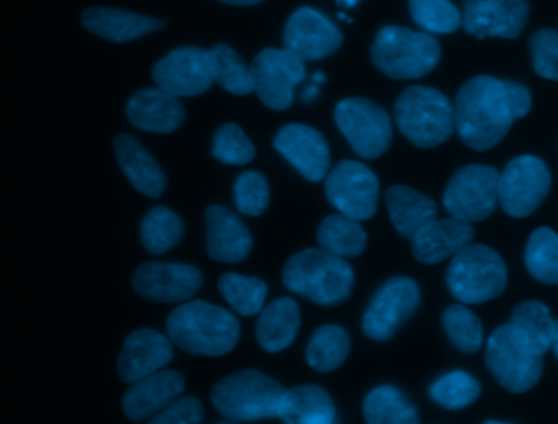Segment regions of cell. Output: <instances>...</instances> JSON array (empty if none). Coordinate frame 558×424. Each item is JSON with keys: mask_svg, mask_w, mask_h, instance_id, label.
Listing matches in <instances>:
<instances>
[{"mask_svg": "<svg viewBox=\"0 0 558 424\" xmlns=\"http://www.w3.org/2000/svg\"><path fill=\"white\" fill-rule=\"evenodd\" d=\"M530 19V0H465L462 26L478 39H514Z\"/></svg>", "mask_w": 558, "mask_h": 424, "instance_id": "obj_17", "label": "cell"}, {"mask_svg": "<svg viewBox=\"0 0 558 424\" xmlns=\"http://www.w3.org/2000/svg\"><path fill=\"white\" fill-rule=\"evenodd\" d=\"M234 198L235 206L244 216H262L270 203V186L267 179L255 170L242 173L234 185Z\"/></svg>", "mask_w": 558, "mask_h": 424, "instance_id": "obj_42", "label": "cell"}, {"mask_svg": "<svg viewBox=\"0 0 558 424\" xmlns=\"http://www.w3.org/2000/svg\"><path fill=\"white\" fill-rule=\"evenodd\" d=\"M422 292L413 279L396 276L384 282L364 312L363 331L367 338L387 341L418 311Z\"/></svg>", "mask_w": 558, "mask_h": 424, "instance_id": "obj_12", "label": "cell"}, {"mask_svg": "<svg viewBox=\"0 0 558 424\" xmlns=\"http://www.w3.org/2000/svg\"><path fill=\"white\" fill-rule=\"evenodd\" d=\"M527 271L544 284H558V235L549 227L534 230L526 245Z\"/></svg>", "mask_w": 558, "mask_h": 424, "instance_id": "obj_37", "label": "cell"}, {"mask_svg": "<svg viewBox=\"0 0 558 424\" xmlns=\"http://www.w3.org/2000/svg\"><path fill=\"white\" fill-rule=\"evenodd\" d=\"M374 65L397 81L422 78L441 61V46L429 33L384 26L371 48Z\"/></svg>", "mask_w": 558, "mask_h": 424, "instance_id": "obj_4", "label": "cell"}, {"mask_svg": "<svg viewBox=\"0 0 558 424\" xmlns=\"http://www.w3.org/2000/svg\"><path fill=\"white\" fill-rule=\"evenodd\" d=\"M386 205L393 227L405 239H412L438 216V206L432 198L405 185L390 186L386 193Z\"/></svg>", "mask_w": 558, "mask_h": 424, "instance_id": "obj_28", "label": "cell"}, {"mask_svg": "<svg viewBox=\"0 0 558 424\" xmlns=\"http://www.w3.org/2000/svg\"><path fill=\"white\" fill-rule=\"evenodd\" d=\"M318 246L340 258H356L366 250L367 235L360 220L344 214H331L317 230Z\"/></svg>", "mask_w": 558, "mask_h": 424, "instance_id": "obj_30", "label": "cell"}, {"mask_svg": "<svg viewBox=\"0 0 558 424\" xmlns=\"http://www.w3.org/2000/svg\"><path fill=\"white\" fill-rule=\"evenodd\" d=\"M185 235V223L179 214L166 206H156L144 216L141 222V240L144 249L153 255L163 253L179 245Z\"/></svg>", "mask_w": 558, "mask_h": 424, "instance_id": "obj_34", "label": "cell"}, {"mask_svg": "<svg viewBox=\"0 0 558 424\" xmlns=\"http://www.w3.org/2000/svg\"><path fill=\"white\" fill-rule=\"evenodd\" d=\"M553 186V175L544 160L534 156H521L511 160L498 183V199L508 216L524 219L536 213L546 202Z\"/></svg>", "mask_w": 558, "mask_h": 424, "instance_id": "obj_11", "label": "cell"}, {"mask_svg": "<svg viewBox=\"0 0 558 424\" xmlns=\"http://www.w3.org/2000/svg\"><path fill=\"white\" fill-rule=\"evenodd\" d=\"M335 123L351 149L363 159H377L392 144V121L376 101L351 97L335 108Z\"/></svg>", "mask_w": 558, "mask_h": 424, "instance_id": "obj_9", "label": "cell"}, {"mask_svg": "<svg viewBox=\"0 0 558 424\" xmlns=\"http://www.w3.org/2000/svg\"><path fill=\"white\" fill-rule=\"evenodd\" d=\"M413 22L428 33L451 35L462 26V13L451 0H410Z\"/></svg>", "mask_w": 558, "mask_h": 424, "instance_id": "obj_40", "label": "cell"}, {"mask_svg": "<svg viewBox=\"0 0 558 424\" xmlns=\"http://www.w3.org/2000/svg\"><path fill=\"white\" fill-rule=\"evenodd\" d=\"M157 87L175 97H198L213 85L211 62L208 49H175L157 62L153 71Z\"/></svg>", "mask_w": 558, "mask_h": 424, "instance_id": "obj_16", "label": "cell"}, {"mask_svg": "<svg viewBox=\"0 0 558 424\" xmlns=\"http://www.w3.org/2000/svg\"><path fill=\"white\" fill-rule=\"evenodd\" d=\"M209 51L213 81L221 85L229 94L244 97L254 92L251 68L245 65L244 59L235 49L228 45H215Z\"/></svg>", "mask_w": 558, "mask_h": 424, "instance_id": "obj_35", "label": "cell"}, {"mask_svg": "<svg viewBox=\"0 0 558 424\" xmlns=\"http://www.w3.org/2000/svg\"><path fill=\"white\" fill-rule=\"evenodd\" d=\"M338 5L344 7V9H351V7L357 5L360 0H337Z\"/></svg>", "mask_w": 558, "mask_h": 424, "instance_id": "obj_47", "label": "cell"}, {"mask_svg": "<svg viewBox=\"0 0 558 424\" xmlns=\"http://www.w3.org/2000/svg\"><path fill=\"white\" fill-rule=\"evenodd\" d=\"M185 392V377L179 371H157L131 384L123 397V412L133 423L146 422Z\"/></svg>", "mask_w": 558, "mask_h": 424, "instance_id": "obj_20", "label": "cell"}, {"mask_svg": "<svg viewBox=\"0 0 558 424\" xmlns=\"http://www.w3.org/2000/svg\"><path fill=\"white\" fill-rule=\"evenodd\" d=\"M396 123L410 143L432 149L454 133V105L436 88L413 85L397 98Z\"/></svg>", "mask_w": 558, "mask_h": 424, "instance_id": "obj_5", "label": "cell"}, {"mask_svg": "<svg viewBox=\"0 0 558 424\" xmlns=\"http://www.w3.org/2000/svg\"><path fill=\"white\" fill-rule=\"evenodd\" d=\"M221 2L229 3V5H257V3L264 2V0H221Z\"/></svg>", "mask_w": 558, "mask_h": 424, "instance_id": "obj_46", "label": "cell"}, {"mask_svg": "<svg viewBox=\"0 0 558 424\" xmlns=\"http://www.w3.org/2000/svg\"><path fill=\"white\" fill-rule=\"evenodd\" d=\"M471 222L454 219H433L412 237V253L423 265H438L452 258L474 240Z\"/></svg>", "mask_w": 558, "mask_h": 424, "instance_id": "obj_24", "label": "cell"}, {"mask_svg": "<svg viewBox=\"0 0 558 424\" xmlns=\"http://www.w3.org/2000/svg\"><path fill=\"white\" fill-rule=\"evenodd\" d=\"M205 415L203 403L196 397H182L173 400L162 412L149 420L153 424H196Z\"/></svg>", "mask_w": 558, "mask_h": 424, "instance_id": "obj_44", "label": "cell"}, {"mask_svg": "<svg viewBox=\"0 0 558 424\" xmlns=\"http://www.w3.org/2000/svg\"><path fill=\"white\" fill-rule=\"evenodd\" d=\"M206 250L219 263H241L254 249V237L238 214L225 206L206 209Z\"/></svg>", "mask_w": 558, "mask_h": 424, "instance_id": "obj_22", "label": "cell"}, {"mask_svg": "<svg viewBox=\"0 0 558 424\" xmlns=\"http://www.w3.org/2000/svg\"><path fill=\"white\" fill-rule=\"evenodd\" d=\"M219 292L238 314L244 317L260 314L267 302L268 284L254 276L226 272L218 282Z\"/></svg>", "mask_w": 558, "mask_h": 424, "instance_id": "obj_36", "label": "cell"}, {"mask_svg": "<svg viewBox=\"0 0 558 424\" xmlns=\"http://www.w3.org/2000/svg\"><path fill=\"white\" fill-rule=\"evenodd\" d=\"M255 146L238 124H222L213 140V157L226 166H247L255 159Z\"/></svg>", "mask_w": 558, "mask_h": 424, "instance_id": "obj_41", "label": "cell"}, {"mask_svg": "<svg viewBox=\"0 0 558 424\" xmlns=\"http://www.w3.org/2000/svg\"><path fill=\"white\" fill-rule=\"evenodd\" d=\"M363 415L369 424L418 423V410L399 389L380 386L367 393L363 403Z\"/></svg>", "mask_w": 558, "mask_h": 424, "instance_id": "obj_32", "label": "cell"}, {"mask_svg": "<svg viewBox=\"0 0 558 424\" xmlns=\"http://www.w3.org/2000/svg\"><path fill=\"white\" fill-rule=\"evenodd\" d=\"M317 95H318V85L317 84L308 85V87L305 88L304 92H302V100L314 101L315 98H317Z\"/></svg>", "mask_w": 558, "mask_h": 424, "instance_id": "obj_45", "label": "cell"}, {"mask_svg": "<svg viewBox=\"0 0 558 424\" xmlns=\"http://www.w3.org/2000/svg\"><path fill=\"white\" fill-rule=\"evenodd\" d=\"M533 65L541 77L558 82V33L543 28L531 38Z\"/></svg>", "mask_w": 558, "mask_h": 424, "instance_id": "obj_43", "label": "cell"}, {"mask_svg": "<svg viewBox=\"0 0 558 424\" xmlns=\"http://www.w3.org/2000/svg\"><path fill=\"white\" fill-rule=\"evenodd\" d=\"M173 360V343L153 328H141L124 340L118 358V374L126 384L163 370Z\"/></svg>", "mask_w": 558, "mask_h": 424, "instance_id": "obj_21", "label": "cell"}, {"mask_svg": "<svg viewBox=\"0 0 558 424\" xmlns=\"http://www.w3.org/2000/svg\"><path fill=\"white\" fill-rule=\"evenodd\" d=\"M492 376L511 393L530 392L544 373L543 354L537 353L513 325H501L492 334L485 350Z\"/></svg>", "mask_w": 558, "mask_h": 424, "instance_id": "obj_8", "label": "cell"}, {"mask_svg": "<svg viewBox=\"0 0 558 424\" xmlns=\"http://www.w3.org/2000/svg\"><path fill=\"white\" fill-rule=\"evenodd\" d=\"M335 403L318 386H298L284 390L278 419L288 424L335 423Z\"/></svg>", "mask_w": 558, "mask_h": 424, "instance_id": "obj_29", "label": "cell"}, {"mask_svg": "<svg viewBox=\"0 0 558 424\" xmlns=\"http://www.w3.org/2000/svg\"><path fill=\"white\" fill-rule=\"evenodd\" d=\"M82 25L87 32L113 43H128L159 32L166 23L153 16L124 12L110 7H92L82 13Z\"/></svg>", "mask_w": 558, "mask_h": 424, "instance_id": "obj_26", "label": "cell"}, {"mask_svg": "<svg viewBox=\"0 0 558 424\" xmlns=\"http://www.w3.org/2000/svg\"><path fill=\"white\" fill-rule=\"evenodd\" d=\"M442 327L456 350L475 354L484 344V327L481 318L464 305H451L442 314Z\"/></svg>", "mask_w": 558, "mask_h": 424, "instance_id": "obj_39", "label": "cell"}, {"mask_svg": "<svg viewBox=\"0 0 558 424\" xmlns=\"http://www.w3.org/2000/svg\"><path fill=\"white\" fill-rule=\"evenodd\" d=\"M167 337L186 353L225 356L238 347L241 324L225 307L205 301H190L167 318Z\"/></svg>", "mask_w": 558, "mask_h": 424, "instance_id": "obj_2", "label": "cell"}, {"mask_svg": "<svg viewBox=\"0 0 558 424\" xmlns=\"http://www.w3.org/2000/svg\"><path fill=\"white\" fill-rule=\"evenodd\" d=\"M379 180L376 173L354 160H343L325 177V195L340 214L356 220H367L379 205Z\"/></svg>", "mask_w": 558, "mask_h": 424, "instance_id": "obj_13", "label": "cell"}, {"mask_svg": "<svg viewBox=\"0 0 558 424\" xmlns=\"http://www.w3.org/2000/svg\"><path fill=\"white\" fill-rule=\"evenodd\" d=\"M482 386L474 376L464 371H452L439 377L429 387V397L445 410H462L477 402Z\"/></svg>", "mask_w": 558, "mask_h": 424, "instance_id": "obj_38", "label": "cell"}, {"mask_svg": "<svg viewBox=\"0 0 558 424\" xmlns=\"http://www.w3.org/2000/svg\"><path fill=\"white\" fill-rule=\"evenodd\" d=\"M511 325L514 330L534 348L539 354L553 350L554 330L556 320L549 307L541 301L521 302L511 314Z\"/></svg>", "mask_w": 558, "mask_h": 424, "instance_id": "obj_33", "label": "cell"}, {"mask_svg": "<svg viewBox=\"0 0 558 424\" xmlns=\"http://www.w3.org/2000/svg\"><path fill=\"white\" fill-rule=\"evenodd\" d=\"M553 350L556 351L558 358V322H556V330H554Z\"/></svg>", "mask_w": 558, "mask_h": 424, "instance_id": "obj_48", "label": "cell"}, {"mask_svg": "<svg viewBox=\"0 0 558 424\" xmlns=\"http://www.w3.org/2000/svg\"><path fill=\"white\" fill-rule=\"evenodd\" d=\"M350 350V335L343 327L324 325L312 335L305 350V360L317 373H331L347 361Z\"/></svg>", "mask_w": 558, "mask_h": 424, "instance_id": "obj_31", "label": "cell"}, {"mask_svg": "<svg viewBox=\"0 0 558 424\" xmlns=\"http://www.w3.org/2000/svg\"><path fill=\"white\" fill-rule=\"evenodd\" d=\"M113 149L120 169L134 190L153 199L163 195L167 189L166 173L136 137L118 134L113 141Z\"/></svg>", "mask_w": 558, "mask_h": 424, "instance_id": "obj_25", "label": "cell"}, {"mask_svg": "<svg viewBox=\"0 0 558 424\" xmlns=\"http://www.w3.org/2000/svg\"><path fill=\"white\" fill-rule=\"evenodd\" d=\"M257 322L258 344L267 353H281L294 343L301 328V311L291 298H279L264 307Z\"/></svg>", "mask_w": 558, "mask_h": 424, "instance_id": "obj_27", "label": "cell"}, {"mask_svg": "<svg viewBox=\"0 0 558 424\" xmlns=\"http://www.w3.org/2000/svg\"><path fill=\"white\" fill-rule=\"evenodd\" d=\"M343 45L340 29L318 10H295L284 29V46L302 61H320L335 54Z\"/></svg>", "mask_w": 558, "mask_h": 424, "instance_id": "obj_18", "label": "cell"}, {"mask_svg": "<svg viewBox=\"0 0 558 424\" xmlns=\"http://www.w3.org/2000/svg\"><path fill=\"white\" fill-rule=\"evenodd\" d=\"M185 117V107L180 98L162 88L136 92L126 105L130 123L147 133H173L182 126Z\"/></svg>", "mask_w": 558, "mask_h": 424, "instance_id": "obj_23", "label": "cell"}, {"mask_svg": "<svg viewBox=\"0 0 558 424\" xmlns=\"http://www.w3.org/2000/svg\"><path fill=\"white\" fill-rule=\"evenodd\" d=\"M284 389L260 371L247 370L219 380L211 402L229 422L245 423L278 419Z\"/></svg>", "mask_w": 558, "mask_h": 424, "instance_id": "obj_6", "label": "cell"}, {"mask_svg": "<svg viewBox=\"0 0 558 424\" xmlns=\"http://www.w3.org/2000/svg\"><path fill=\"white\" fill-rule=\"evenodd\" d=\"M251 74L262 104L282 111L291 107L295 87L305 78V65L289 49L267 48L252 62Z\"/></svg>", "mask_w": 558, "mask_h": 424, "instance_id": "obj_14", "label": "cell"}, {"mask_svg": "<svg viewBox=\"0 0 558 424\" xmlns=\"http://www.w3.org/2000/svg\"><path fill=\"white\" fill-rule=\"evenodd\" d=\"M275 149L304 177L317 183L330 172V146L324 134L305 124H288L275 137Z\"/></svg>", "mask_w": 558, "mask_h": 424, "instance_id": "obj_19", "label": "cell"}, {"mask_svg": "<svg viewBox=\"0 0 558 424\" xmlns=\"http://www.w3.org/2000/svg\"><path fill=\"white\" fill-rule=\"evenodd\" d=\"M446 282L462 304H484L504 294L508 269L500 253L492 246L469 243L452 256Z\"/></svg>", "mask_w": 558, "mask_h": 424, "instance_id": "obj_7", "label": "cell"}, {"mask_svg": "<svg viewBox=\"0 0 558 424\" xmlns=\"http://www.w3.org/2000/svg\"><path fill=\"white\" fill-rule=\"evenodd\" d=\"M282 282L294 294L331 307L350 298L354 271L347 259L318 246L292 255L282 269Z\"/></svg>", "mask_w": 558, "mask_h": 424, "instance_id": "obj_3", "label": "cell"}, {"mask_svg": "<svg viewBox=\"0 0 558 424\" xmlns=\"http://www.w3.org/2000/svg\"><path fill=\"white\" fill-rule=\"evenodd\" d=\"M500 172L490 166H465L452 175L446 186L442 205L454 219L478 222L488 219L500 205Z\"/></svg>", "mask_w": 558, "mask_h": 424, "instance_id": "obj_10", "label": "cell"}, {"mask_svg": "<svg viewBox=\"0 0 558 424\" xmlns=\"http://www.w3.org/2000/svg\"><path fill=\"white\" fill-rule=\"evenodd\" d=\"M533 97L526 85L477 75L462 85L454 105L456 131L465 146L485 153L497 147L513 124L530 114Z\"/></svg>", "mask_w": 558, "mask_h": 424, "instance_id": "obj_1", "label": "cell"}, {"mask_svg": "<svg viewBox=\"0 0 558 424\" xmlns=\"http://www.w3.org/2000/svg\"><path fill=\"white\" fill-rule=\"evenodd\" d=\"M202 269L185 263H143L134 272V291L146 301L173 304L195 298L202 291Z\"/></svg>", "mask_w": 558, "mask_h": 424, "instance_id": "obj_15", "label": "cell"}]
</instances>
